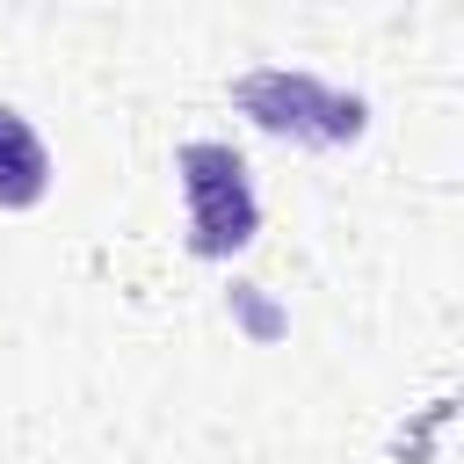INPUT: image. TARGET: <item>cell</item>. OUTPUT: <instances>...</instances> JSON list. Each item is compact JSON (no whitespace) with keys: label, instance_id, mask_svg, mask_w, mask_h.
I'll return each mask as SVG.
<instances>
[{"label":"cell","instance_id":"1","mask_svg":"<svg viewBox=\"0 0 464 464\" xmlns=\"http://www.w3.org/2000/svg\"><path fill=\"white\" fill-rule=\"evenodd\" d=\"M232 102L268 130V138H290V145H348L362 138V102L355 94H334L326 80L312 72H290V65H254L232 80Z\"/></svg>","mask_w":464,"mask_h":464},{"label":"cell","instance_id":"2","mask_svg":"<svg viewBox=\"0 0 464 464\" xmlns=\"http://www.w3.org/2000/svg\"><path fill=\"white\" fill-rule=\"evenodd\" d=\"M181 196H188V246L203 261H225L261 232L254 181H246V160L232 145H210V138L181 145Z\"/></svg>","mask_w":464,"mask_h":464},{"label":"cell","instance_id":"3","mask_svg":"<svg viewBox=\"0 0 464 464\" xmlns=\"http://www.w3.org/2000/svg\"><path fill=\"white\" fill-rule=\"evenodd\" d=\"M51 188V152L22 109H0V210H29Z\"/></svg>","mask_w":464,"mask_h":464}]
</instances>
